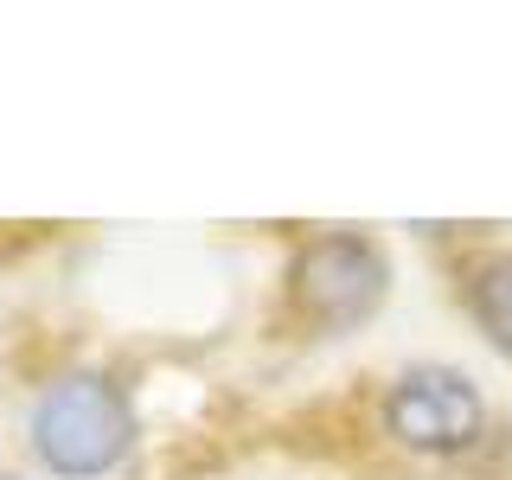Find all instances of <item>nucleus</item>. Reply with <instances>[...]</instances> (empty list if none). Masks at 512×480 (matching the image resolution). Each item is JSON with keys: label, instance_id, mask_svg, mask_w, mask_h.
<instances>
[{"label": "nucleus", "instance_id": "1", "mask_svg": "<svg viewBox=\"0 0 512 480\" xmlns=\"http://www.w3.org/2000/svg\"><path fill=\"white\" fill-rule=\"evenodd\" d=\"M26 442L52 480H109L135 455V404L109 372L71 365L32 397Z\"/></svg>", "mask_w": 512, "mask_h": 480}, {"label": "nucleus", "instance_id": "5", "mask_svg": "<svg viewBox=\"0 0 512 480\" xmlns=\"http://www.w3.org/2000/svg\"><path fill=\"white\" fill-rule=\"evenodd\" d=\"M0 480H26V474H0Z\"/></svg>", "mask_w": 512, "mask_h": 480}, {"label": "nucleus", "instance_id": "4", "mask_svg": "<svg viewBox=\"0 0 512 480\" xmlns=\"http://www.w3.org/2000/svg\"><path fill=\"white\" fill-rule=\"evenodd\" d=\"M461 308L474 314L487 346L512 359V250H474L461 263Z\"/></svg>", "mask_w": 512, "mask_h": 480}, {"label": "nucleus", "instance_id": "3", "mask_svg": "<svg viewBox=\"0 0 512 480\" xmlns=\"http://www.w3.org/2000/svg\"><path fill=\"white\" fill-rule=\"evenodd\" d=\"M378 429L404 455L461 461L487 442V397L461 365H404L378 397Z\"/></svg>", "mask_w": 512, "mask_h": 480}, {"label": "nucleus", "instance_id": "2", "mask_svg": "<svg viewBox=\"0 0 512 480\" xmlns=\"http://www.w3.org/2000/svg\"><path fill=\"white\" fill-rule=\"evenodd\" d=\"M282 301L320 340L359 333L384 301H391V256L372 231H308L282 269Z\"/></svg>", "mask_w": 512, "mask_h": 480}]
</instances>
